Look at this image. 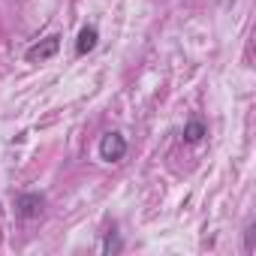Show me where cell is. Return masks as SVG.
Here are the masks:
<instances>
[{"label": "cell", "instance_id": "obj_1", "mask_svg": "<svg viewBox=\"0 0 256 256\" xmlns=\"http://www.w3.org/2000/svg\"><path fill=\"white\" fill-rule=\"evenodd\" d=\"M124 154H126V139L120 133H106L100 142V157L106 163H118V160H124Z\"/></svg>", "mask_w": 256, "mask_h": 256}, {"label": "cell", "instance_id": "obj_2", "mask_svg": "<svg viewBox=\"0 0 256 256\" xmlns=\"http://www.w3.org/2000/svg\"><path fill=\"white\" fill-rule=\"evenodd\" d=\"M42 205H46V199H42L40 193H22V196L16 199L18 217H36V214L42 211Z\"/></svg>", "mask_w": 256, "mask_h": 256}, {"label": "cell", "instance_id": "obj_3", "mask_svg": "<svg viewBox=\"0 0 256 256\" xmlns=\"http://www.w3.org/2000/svg\"><path fill=\"white\" fill-rule=\"evenodd\" d=\"M58 48H60V36H48V40L36 42V46L28 52V60H46V58L58 54Z\"/></svg>", "mask_w": 256, "mask_h": 256}, {"label": "cell", "instance_id": "obj_4", "mask_svg": "<svg viewBox=\"0 0 256 256\" xmlns=\"http://www.w3.org/2000/svg\"><path fill=\"white\" fill-rule=\"evenodd\" d=\"M96 40H100V34H96V28H94V24L82 28V34H78V42H76V52H78V54H88V52H94V48H96Z\"/></svg>", "mask_w": 256, "mask_h": 256}, {"label": "cell", "instance_id": "obj_5", "mask_svg": "<svg viewBox=\"0 0 256 256\" xmlns=\"http://www.w3.org/2000/svg\"><path fill=\"white\" fill-rule=\"evenodd\" d=\"M205 136H208V126H205L202 120H190V124L184 126V139H187V142H193V145H196V142H202Z\"/></svg>", "mask_w": 256, "mask_h": 256}, {"label": "cell", "instance_id": "obj_6", "mask_svg": "<svg viewBox=\"0 0 256 256\" xmlns=\"http://www.w3.org/2000/svg\"><path fill=\"white\" fill-rule=\"evenodd\" d=\"M102 250H106V253H118V250H120V241H118L114 235H108L106 244H102Z\"/></svg>", "mask_w": 256, "mask_h": 256}, {"label": "cell", "instance_id": "obj_7", "mask_svg": "<svg viewBox=\"0 0 256 256\" xmlns=\"http://www.w3.org/2000/svg\"><path fill=\"white\" fill-rule=\"evenodd\" d=\"M253 229H256V226L250 223V226H247V235H244V238H247V253H253V250H256V244H253Z\"/></svg>", "mask_w": 256, "mask_h": 256}]
</instances>
